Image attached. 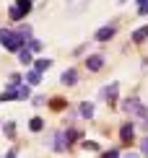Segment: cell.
<instances>
[{"label": "cell", "instance_id": "5b68a950", "mask_svg": "<svg viewBox=\"0 0 148 158\" xmlns=\"http://www.w3.org/2000/svg\"><path fill=\"white\" fill-rule=\"evenodd\" d=\"M86 68L91 70V73H96V70L104 68V55H91L89 60H86Z\"/></svg>", "mask_w": 148, "mask_h": 158}, {"label": "cell", "instance_id": "9c48e42d", "mask_svg": "<svg viewBox=\"0 0 148 158\" xmlns=\"http://www.w3.org/2000/svg\"><path fill=\"white\" fill-rule=\"evenodd\" d=\"M146 39H148V26H140V29H135V31H133V42H146Z\"/></svg>", "mask_w": 148, "mask_h": 158}, {"label": "cell", "instance_id": "cb8c5ba5", "mask_svg": "<svg viewBox=\"0 0 148 158\" xmlns=\"http://www.w3.org/2000/svg\"><path fill=\"white\" fill-rule=\"evenodd\" d=\"M18 96L26 98V96H29V88H21V85H18Z\"/></svg>", "mask_w": 148, "mask_h": 158}, {"label": "cell", "instance_id": "7a4b0ae2", "mask_svg": "<svg viewBox=\"0 0 148 158\" xmlns=\"http://www.w3.org/2000/svg\"><path fill=\"white\" fill-rule=\"evenodd\" d=\"M117 34V29H114V26L109 23V26H102V29H96V34H94V39H96V42H109V39Z\"/></svg>", "mask_w": 148, "mask_h": 158}, {"label": "cell", "instance_id": "ba28073f", "mask_svg": "<svg viewBox=\"0 0 148 158\" xmlns=\"http://www.w3.org/2000/svg\"><path fill=\"white\" fill-rule=\"evenodd\" d=\"M78 111H81L83 119H94V104H91V101H83V104L78 106Z\"/></svg>", "mask_w": 148, "mask_h": 158}, {"label": "cell", "instance_id": "ac0fdd59", "mask_svg": "<svg viewBox=\"0 0 148 158\" xmlns=\"http://www.w3.org/2000/svg\"><path fill=\"white\" fill-rule=\"evenodd\" d=\"M50 65H52V60H37V62H34V68H37V70H42V73H44V70L50 68Z\"/></svg>", "mask_w": 148, "mask_h": 158}, {"label": "cell", "instance_id": "7402d4cb", "mask_svg": "<svg viewBox=\"0 0 148 158\" xmlns=\"http://www.w3.org/2000/svg\"><path fill=\"white\" fill-rule=\"evenodd\" d=\"M140 153L148 156V137H143V140H140Z\"/></svg>", "mask_w": 148, "mask_h": 158}, {"label": "cell", "instance_id": "8992f818", "mask_svg": "<svg viewBox=\"0 0 148 158\" xmlns=\"http://www.w3.org/2000/svg\"><path fill=\"white\" fill-rule=\"evenodd\" d=\"M133 132H135L133 122H125L122 127H120V137H122V143H125V145H130V143H133Z\"/></svg>", "mask_w": 148, "mask_h": 158}, {"label": "cell", "instance_id": "2e32d148", "mask_svg": "<svg viewBox=\"0 0 148 158\" xmlns=\"http://www.w3.org/2000/svg\"><path fill=\"white\" fill-rule=\"evenodd\" d=\"M16 5L24 10V16H29V13H31V0H16Z\"/></svg>", "mask_w": 148, "mask_h": 158}, {"label": "cell", "instance_id": "484cf974", "mask_svg": "<svg viewBox=\"0 0 148 158\" xmlns=\"http://www.w3.org/2000/svg\"><path fill=\"white\" fill-rule=\"evenodd\" d=\"M120 3H127V0H120Z\"/></svg>", "mask_w": 148, "mask_h": 158}, {"label": "cell", "instance_id": "277c9868", "mask_svg": "<svg viewBox=\"0 0 148 158\" xmlns=\"http://www.w3.org/2000/svg\"><path fill=\"white\" fill-rule=\"evenodd\" d=\"M91 0H68L65 3V8H68V13H83L86 8H89Z\"/></svg>", "mask_w": 148, "mask_h": 158}, {"label": "cell", "instance_id": "52a82bcc", "mask_svg": "<svg viewBox=\"0 0 148 158\" xmlns=\"http://www.w3.org/2000/svg\"><path fill=\"white\" fill-rule=\"evenodd\" d=\"M76 83H78V70L76 68L65 70V73H63V85H76Z\"/></svg>", "mask_w": 148, "mask_h": 158}, {"label": "cell", "instance_id": "5bb4252c", "mask_svg": "<svg viewBox=\"0 0 148 158\" xmlns=\"http://www.w3.org/2000/svg\"><path fill=\"white\" fill-rule=\"evenodd\" d=\"M29 130H31V132H39V130H44V119H42V117H34V119L29 122Z\"/></svg>", "mask_w": 148, "mask_h": 158}, {"label": "cell", "instance_id": "603a6c76", "mask_svg": "<svg viewBox=\"0 0 148 158\" xmlns=\"http://www.w3.org/2000/svg\"><path fill=\"white\" fill-rule=\"evenodd\" d=\"M52 109H65V101H63V98H57V101H52Z\"/></svg>", "mask_w": 148, "mask_h": 158}, {"label": "cell", "instance_id": "6da1fadb", "mask_svg": "<svg viewBox=\"0 0 148 158\" xmlns=\"http://www.w3.org/2000/svg\"><path fill=\"white\" fill-rule=\"evenodd\" d=\"M122 111H127V114H135L138 119H140V117H148V109L140 104V98H125V101H122Z\"/></svg>", "mask_w": 148, "mask_h": 158}, {"label": "cell", "instance_id": "4fadbf2b", "mask_svg": "<svg viewBox=\"0 0 148 158\" xmlns=\"http://www.w3.org/2000/svg\"><path fill=\"white\" fill-rule=\"evenodd\" d=\"M8 16L13 18V21H21V18H24V10H21V8H18V5H16V3H13V5H11V8H8Z\"/></svg>", "mask_w": 148, "mask_h": 158}, {"label": "cell", "instance_id": "d4e9b609", "mask_svg": "<svg viewBox=\"0 0 148 158\" xmlns=\"http://www.w3.org/2000/svg\"><path fill=\"white\" fill-rule=\"evenodd\" d=\"M83 148H89V150H99L96 143H83Z\"/></svg>", "mask_w": 148, "mask_h": 158}, {"label": "cell", "instance_id": "30bf717a", "mask_svg": "<svg viewBox=\"0 0 148 158\" xmlns=\"http://www.w3.org/2000/svg\"><path fill=\"white\" fill-rule=\"evenodd\" d=\"M31 55H34L31 49H18V62L21 65H31V60H34Z\"/></svg>", "mask_w": 148, "mask_h": 158}, {"label": "cell", "instance_id": "3957f363", "mask_svg": "<svg viewBox=\"0 0 148 158\" xmlns=\"http://www.w3.org/2000/svg\"><path fill=\"white\" fill-rule=\"evenodd\" d=\"M117 91H120V81H112L109 85H104V88H99V98H112L117 96Z\"/></svg>", "mask_w": 148, "mask_h": 158}, {"label": "cell", "instance_id": "ffe728a7", "mask_svg": "<svg viewBox=\"0 0 148 158\" xmlns=\"http://www.w3.org/2000/svg\"><path fill=\"white\" fill-rule=\"evenodd\" d=\"M138 13H140V16L148 13V0H138Z\"/></svg>", "mask_w": 148, "mask_h": 158}, {"label": "cell", "instance_id": "e0dca14e", "mask_svg": "<svg viewBox=\"0 0 148 158\" xmlns=\"http://www.w3.org/2000/svg\"><path fill=\"white\" fill-rule=\"evenodd\" d=\"M26 44H29L31 52H39V49H42V42H39V39H26Z\"/></svg>", "mask_w": 148, "mask_h": 158}, {"label": "cell", "instance_id": "7c38bea8", "mask_svg": "<svg viewBox=\"0 0 148 158\" xmlns=\"http://www.w3.org/2000/svg\"><path fill=\"white\" fill-rule=\"evenodd\" d=\"M26 81H29L31 85H39V83H42V70H37V68H34L29 75H26Z\"/></svg>", "mask_w": 148, "mask_h": 158}, {"label": "cell", "instance_id": "44dd1931", "mask_svg": "<svg viewBox=\"0 0 148 158\" xmlns=\"http://www.w3.org/2000/svg\"><path fill=\"white\" fill-rule=\"evenodd\" d=\"M18 34H21L24 39H29V36H31V29H29V26H21V29H18Z\"/></svg>", "mask_w": 148, "mask_h": 158}, {"label": "cell", "instance_id": "8fae6325", "mask_svg": "<svg viewBox=\"0 0 148 158\" xmlns=\"http://www.w3.org/2000/svg\"><path fill=\"white\" fill-rule=\"evenodd\" d=\"M16 132H18L16 122H13V119H8V122H5V137H8V140H16Z\"/></svg>", "mask_w": 148, "mask_h": 158}, {"label": "cell", "instance_id": "d6986e66", "mask_svg": "<svg viewBox=\"0 0 148 158\" xmlns=\"http://www.w3.org/2000/svg\"><path fill=\"white\" fill-rule=\"evenodd\" d=\"M21 78H24V75H18V73L11 75V83H8V85H11V88H18V85H21Z\"/></svg>", "mask_w": 148, "mask_h": 158}, {"label": "cell", "instance_id": "9a60e30c", "mask_svg": "<svg viewBox=\"0 0 148 158\" xmlns=\"http://www.w3.org/2000/svg\"><path fill=\"white\" fill-rule=\"evenodd\" d=\"M13 36H16V34H13V31L11 29H0V44H3V47H5V44H8L11 42V39Z\"/></svg>", "mask_w": 148, "mask_h": 158}]
</instances>
